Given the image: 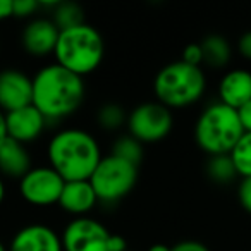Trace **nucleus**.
<instances>
[{
    "label": "nucleus",
    "mask_w": 251,
    "mask_h": 251,
    "mask_svg": "<svg viewBox=\"0 0 251 251\" xmlns=\"http://www.w3.org/2000/svg\"><path fill=\"white\" fill-rule=\"evenodd\" d=\"M86 97V86L81 76L64 69L59 64H49L33 76V105L50 122H60L76 114Z\"/></svg>",
    "instance_id": "nucleus-1"
},
{
    "label": "nucleus",
    "mask_w": 251,
    "mask_h": 251,
    "mask_svg": "<svg viewBox=\"0 0 251 251\" xmlns=\"http://www.w3.org/2000/svg\"><path fill=\"white\" fill-rule=\"evenodd\" d=\"M47 157L49 165L66 182L90 181L101 160V151L93 134L77 127H67L55 133L49 141Z\"/></svg>",
    "instance_id": "nucleus-2"
},
{
    "label": "nucleus",
    "mask_w": 251,
    "mask_h": 251,
    "mask_svg": "<svg viewBox=\"0 0 251 251\" xmlns=\"http://www.w3.org/2000/svg\"><path fill=\"white\" fill-rule=\"evenodd\" d=\"M243 134L244 129L237 110L224 105L222 101H215V103L208 105L196 119V145L208 157L230 155V151L239 143Z\"/></svg>",
    "instance_id": "nucleus-3"
},
{
    "label": "nucleus",
    "mask_w": 251,
    "mask_h": 251,
    "mask_svg": "<svg viewBox=\"0 0 251 251\" xmlns=\"http://www.w3.org/2000/svg\"><path fill=\"white\" fill-rule=\"evenodd\" d=\"M105 53V43L97 28L84 23L71 29H64L53 50L55 64L84 77L100 67Z\"/></svg>",
    "instance_id": "nucleus-4"
},
{
    "label": "nucleus",
    "mask_w": 251,
    "mask_h": 251,
    "mask_svg": "<svg viewBox=\"0 0 251 251\" xmlns=\"http://www.w3.org/2000/svg\"><path fill=\"white\" fill-rule=\"evenodd\" d=\"M206 90V77L201 67L176 60L164 66L153 81L157 101L167 108H184L196 103Z\"/></svg>",
    "instance_id": "nucleus-5"
},
{
    "label": "nucleus",
    "mask_w": 251,
    "mask_h": 251,
    "mask_svg": "<svg viewBox=\"0 0 251 251\" xmlns=\"http://www.w3.org/2000/svg\"><path fill=\"white\" fill-rule=\"evenodd\" d=\"M90 182L97 193L98 203L114 205L134 189L138 182V167L110 153L101 157Z\"/></svg>",
    "instance_id": "nucleus-6"
},
{
    "label": "nucleus",
    "mask_w": 251,
    "mask_h": 251,
    "mask_svg": "<svg viewBox=\"0 0 251 251\" xmlns=\"http://www.w3.org/2000/svg\"><path fill=\"white\" fill-rule=\"evenodd\" d=\"M127 134L140 143H158L171 134L174 126L172 110L160 101H145L127 114Z\"/></svg>",
    "instance_id": "nucleus-7"
},
{
    "label": "nucleus",
    "mask_w": 251,
    "mask_h": 251,
    "mask_svg": "<svg viewBox=\"0 0 251 251\" xmlns=\"http://www.w3.org/2000/svg\"><path fill=\"white\" fill-rule=\"evenodd\" d=\"M64 184L66 181L50 165H40L33 167L19 181V193L29 205L50 206L59 203Z\"/></svg>",
    "instance_id": "nucleus-8"
},
{
    "label": "nucleus",
    "mask_w": 251,
    "mask_h": 251,
    "mask_svg": "<svg viewBox=\"0 0 251 251\" xmlns=\"http://www.w3.org/2000/svg\"><path fill=\"white\" fill-rule=\"evenodd\" d=\"M110 230L91 217L71 220L62 232L64 251H108Z\"/></svg>",
    "instance_id": "nucleus-9"
},
{
    "label": "nucleus",
    "mask_w": 251,
    "mask_h": 251,
    "mask_svg": "<svg viewBox=\"0 0 251 251\" xmlns=\"http://www.w3.org/2000/svg\"><path fill=\"white\" fill-rule=\"evenodd\" d=\"M33 103V77L14 67L0 71V110L12 112Z\"/></svg>",
    "instance_id": "nucleus-10"
},
{
    "label": "nucleus",
    "mask_w": 251,
    "mask_h": 251,
    "mask_svg": "<svg viewBox=\"0 0 251 251\" xmlns=\"http://www.w3.org/2000/svg\"><path fill=\"white\" fill-rule=\"evenodd\" d=\"M5 124H7V136L23 145L33 143L35 140H38L43 134V131L50 126L45 115L33 103L28 107L18 108V110L7 112Z\"/></svg>",
    "instance_id": "nucleus-11"
},
{
    "label": "nucleus",
    "mask_w": 251,
    "mask_h": 251,
    "mask_svg": "<svg viewBox=\"0 0 251 251\" xmlns=\"http://www.w3.org/2000/svg\"><path fill=\"white\" fill-rule=\"evenodd\" d=\"M60 29L50 18H35L21 33V45L31 57H47L53 53Z\"/></svg>",
    "instance_id": "nucleus-12"
},
{
    "label": "nucleus",
    "mask_w": 251,
    "mask_h": 251,
    "mask_svg": "<svg viewBox=\"0 0 251 251\" xmlns=\"http://www.w3.org/2000/svg\"><path fill=\"white\" fill-rule=\"evenodd\" d=\"M9 251H64L62 237L45 224H29L12 236Z\"/></svg>",
    "instance_id": "nucleus-13"
},
{
    "label": "nucleus",
    "mask_w": 251,
    "mask_h": 251,
    "mask_svg": "<svg viewBox=\"0 0 251 251\" xmlns=\"http://www.w3.org/2000/svg\"><path fill=\"white\" fill-rule=\"evenodd\" d=\"M98 203L97 193L90 181H69L64 184L62 195L57 205L71 215L86 217Z\"/></svg>",
    "instance_id": "nucleus-14"
},
{
    "label": "nucleus",
    "mask_w": 251,
    "mask_h": 251,
    "mask_svg": "<svg viewBox=\"0 0 251 251\" xmlns=\"http://www.w3.org/2000/svg\"><path fill=\"white\" fill-rule=\"evenodd\" d=\"M219 101L239 110L251 101V73L244 69L229 71L219 83Z\"/></svg>",
    "instance_id": "nucleus-15"
},
{
    "label": "nucleus",
    "mask_w": 251,
    "mask_h": 251,
    "mask_svg": "<svg viewBox=\"0 0 251 251\" xmlns=\"http://www.w3.org/2000/svg\"><path fill=\"white\" fill-rule=\"evenodd\" d=\"M31 169V157L26 145L12 138L0 145V176L21 181Z\"/></svg>",
    "instance_id": "nucleus-16"
},
{
    "label": "nucleus",
    "mask_w": 251,
    "mask_h": 251,
    "mask_svg": "<svg viewBox=\"0 0 251 251\" xmlns=\"http://www.w3.org/2000/svg\"><path fill=\"white\" fill-rule=\"evenodd\" d=\"M203 50V64L213 69H222L230 60V45L222 35H208L200 42Z\"/></svg>",
    "instance_id": "nucleus-17"
},
{
    "label": "nucleus",
    "mask_w": 251,
    "mask_h": 251,
    "mask_svg": "<svg viewBox=\"0 0 251 251\" xmlns=\"http://www.w3.org/2000/svg\"><path fill=\"white\" fill-rule=\"evenodd\" d=\"M50 19L55 23V26L60 31H64V29L84 25V11L76 2H57Z\"/></svg>",
    "instance_id": "nucleus-18"
},
{
    "label": "nucleus",
    "mask_w": 251,
    "mask_h": 251,
    "mask_svg": "<svg viewBox=\"0 0 251 251\" xmlns=\"http://www.w3.org/2000/svg\"><path fill=\"white\" fill-rule=\"evenodd\" d=\"M206 176L215 184H230L237 177L236 165H234L230 155H215L210 157L206 162Z\"/></svg>",
    "instance_id": "nucleus-19"
},
{
    "label": "nucleus",
    "mask_w": 251,
    "mask_h": 251,
    "mask_svg": "<svg viewBox=\"0 0 251 251\" xmlns=\"http://www.w3.org/2000/svg\"><path fill=\"white\" fill-rule=\"evenodd\" d=\"M143 143L133 138L131 134H122L112 145V155L122 158V160L129 162L133 165H140L143 160Z\"/></svg>",
    "instance_id": "nucleus-20"
},
{
    "label": "nucleus",
    "mask_w": 251,
    "mask_h": 251,
    "mask_svg": "<svg viewBox=\"0 0 251 251\" xmlns=\"http://www.w3.org/2000/svg\"><path fill=\"white\" fill-rule=\"evenodd\" d=\"M97 122L105 131H119L122 126L127 124V114H126L124 107L114 103V101H108L98 108Z\"/></svg>",
    "instance_id": "nucleus-21"
},
{
    "label": "nucleus",
    "mask_w": 251,
    "mask_h": 251,
    "mask_svg": "<svg viewBox=\"0 0 251 251\" xmlns=\"http://www.w3.org/2000/svg\"><path fill=\"white\" fill-rule=\"evenodd\" d=\"M236 171L243 177H251V133H244L239 143L230 151Z\"/></svg>",
    "instance_id": "nucleus-22"
},
{
    "label": "nucleus",
    "mask_w": 251,
    "mask_h": 251,
    "mask_svg": "<svg viewBox=\"0 0 251 251\" xmlns=\"http://www.w3.org/2000/svg\"><path fill=\"white\" fill-rule=\"evenodd\" d=\"M36 11H40V2L36 0H12V18H31Z\"/></svg>",
    "instance_id": "nucleus-23"
},
{
    "label": "nucleus",
    "mask_w": 251,
    "mask_h": 251,
    "mask_svg": "<svg viewBox=\"0 0 251 251\" xmlns=\"http://www.w3.org/2000/svg\"><path fill=\"white\" fill-rule=\"evenodd\" d=\"M182 62L189 64V66H196L201 67L203 64V50L200 43H189V45L184 47L182 50Z\"/></svg>",
    "instance_id": "nucleus-24"
},
{
    "label": "nucleus",
    "mask_w": 251,
    "mask_h": 251,
    "mask_svg": "<svg viewBox=\"0 0 251 251\" xmlns=\"http://www.w3.org/2000/svg\"><path fill=\"white\" fill-rule=\"evenodd\" d=\"M237 196H239V203L248 213H251V177H243L239 184V191H237Z\"/></svg>",
    "instance_id": "nucleus-25"
},
{
    "label": "nucleus",
    "mask_w": 251,
    "mask_h": 251,
    "mask_svg": "<svg viewBox=\"0 0 251 251\" xmlns=\"http://www.w3.org/2000/svg\"><path fill=\"white\" fill-rule=\"evenodd\" d=\"M171 251H210V250L203 243H200V241H181V243L174 244L171 248Z\"/></svg>",
    "instance_id": "nucleus-26"
},
{
    "label": "nucleus",
    "mask_w": 251,
    "mask_h": 251,
    "mask_svg": "<svg viewBox=\"0 0 251 251\" xmlns=\"http://www.w3.org/2000/svg\"><path fill=\"white\" fill-rule=\"evenodd\" d=\"M237 114H239V121H241V124H243L244 133H251V101L243 105V107L237 110Z\"/></svg>",
    "instance_id": "nucleus-27"
},
{
    "label": "nucleus",
    "mask_w": 251,
    "mask_h": 251,
    "mask_svg": "<svg viewBox=\"0 0 251 251\" xmlns=\"http://www.w3.org/2000/svg\"><path fill=\"white\" fill-rule=\"evenodd\" d=\"M237 47H239L241 55H243L244 59L251 60V31H246L243 36H241Z\"/></svg>",
    "instance_id": "nucleus-28"
},
{
    "label": "nucleus",
    "mask_w": 251,
    "mask_h": 251,
    "mask_svg": "<svg viewBox=\"0 0 251 251\" xmlns=\"http://www.w3.org/2000/svg\"><path fill=\"white\" fill-rule=\"evenodd\" d=\"M108 251H127V241L122 236H119V234H110Z\"/></svg>",
    "instance_id": "nucleus-29"
},
{
    "label": "nucleus",
    "mask_w": 251,
    "mask_h": 251,
    "mask_svg": "<svg viewBox=\"0 0 251 251\" xmlns=\"http://www.w3.org/2000/svg\"><path fill=\"white\" fill-rule=\"evenodd\" d=\"M12 18V0H0V21Z\"/></svg>",
    "instance_id": "nucleus-30"
},
{
    "label": "nucleus",
    "mask_w": 251,
    "mask_h": 251,
    "mask_svg": "<svg viewBox=\"0 0 251 251\" xmlns=\"http://www.w3.org/2000/svg\"><path fill=\"white\" fill-rule=\"evenodd\" d=\"M7 124H5V112L0 110V145L7 140Z\"/></svg>",
    "instance_id": "nucleus-31"
},
{
    "label": "nucleus",
    "mask_w": 251,
    "mask_h": 251,
    "mask_svg": "<svg viewBox=\"0 0 251 251\" xmlns=\"http://www.w3.org/2000/svg\"><path fill=\"white\" fill-rule=\"evenodd\" d=\"M172 246H167V244H162V243H157V244H151L148 248V251H171Z\"/></svg>",
    "instance_id": "nucleus-32"
},
{
    "label": "nucleus",
    "mask_w": 251,
    "mask_h": 251,
    "mask_svg": "<svg viewBox=\"0 0 251 251\" xmlns=\"http://www.w3.org/2000/svg\"><path fill=\"white\" fill-rule=\"evenodd\" d=\"M4 198H5V182H4V179H2V176H0V205H2Z\"/></svg>",
    "instance_id": "nucleus-33"
},
{
    "label": "nucleus",
    "mask_w": 251,
    "mask_h": 251,
    "mask_svg": "<svg viewBox=\"0 0 251 251\" xmlns=\"http://www.w3.org/2000/svg\"><path fill=\"white\" fill-rule=\"evenodd\" d=\"M0 251H9V250H7V246H5V244L2 243V241H0Z\"/></svg>",
    "instance_id": "nucleus-34"
}]
</instances>
